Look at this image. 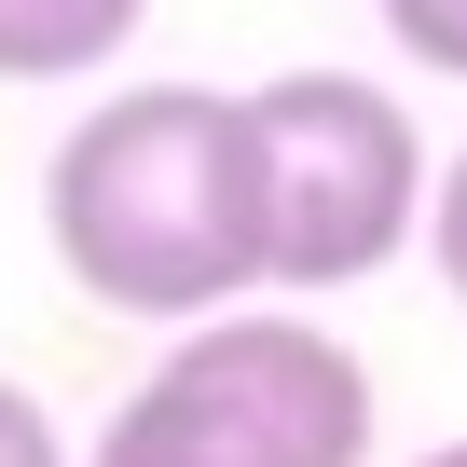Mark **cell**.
I'll list each match as a JSON object with an SVG mask.
<instances>
[{"label": "cell", "mask_w": 467, "mask_h": 467, "mask_svg": "<svg viewBox=\"0 0 467 467\" xmlns=\"http://www.w3.org/2000/svg\"><path fill=\"white\" fill-rule=\"evenodd\" d=\"M42 234L83 303L110 317H234L262 303V165L248 97L220 83H124L42 165Z\"/></svg>", "instance_id": "1"}, {"label": "cell", "mask_w": 467, "mask_h": 467, "mask_svg": "<svg viewBox=\"0 0 467 467\" xmlns=\"http://www.w3.org/2000/svg\"><path fill=\"white\" fill-rule=\"evenodd\" d=\"M83 467H371V371L289 303H234L165 344Z\"/></svg>", "instance_id": "2"}, {"label": "cell", "mask_w": 467, "mask_h": 467, "mask_svg": "<svg viewBox=\"0 0 467 467\" xmlns=\"http://www.w3.org/2000/svg\"><path fill=\"white\" fill-rule=\"evenodd\" d=\"M248 165H262V289L275 303H330L426 234V138L358 69L248 83Z\"/></svg>", "instance_id": "3"}, {"label": "cell", "mask_w": 467, "mask_h": 467, "mask_svg": "<svg viewBox=\"0 0 467 467\" xmlns=\"http://www.w3.org/2000/svg\"><path fill=\"white\" fill-rule=\"evenodd\" d=\"M151 0H0V83H83L138 42Z\"/></svg>", "instance_id": "4"}, {"label": "cell", "mask_w": 467, "mask_h": 467, "mask_svg": "<svg viewBox=\"0 0 467 467\" xmlns=\"http://www.w3.org/2000/svg\"><path fill=\"white\" fill-rule=\"evenodd\" d=\"M385 42L440 83H467V0H385Z\"/></svg>", "instance_id": "5"}, {"label": "cell", "mask_w": 467, "mask_h": 467, "mask_svg": "<svg viewBox=\"0 0 467 467\" xmlns=\"http://www.w3.org/2000/svg\"><path fill=\"white\" fill-rule=\"evenodd\" d=\"M426 248H440V289L467 303V151H453V165L426 179Z\"/></svg>", "instance_id": "6"}, {"label": "cell", "mask_w": 467, "mask_h": 467, "mask_svg": "<svg viewBox=\"0 0 467 467\" xmlns=\"http://www.w3.org/2000/svg\"><path fill=\"white\" fill-rule=\"evenodd\" d=\"M0 467H69V440H56V412L0 371Z\"/></svg>", "instance_id": "7"}, {"label": "cell", "mask_w": 467, "mask_h": 467, "mask_svg": "<svg viewBox=\"0 0 467 467\" xmlns=\"http://www.w3.org/2000/svg\"><path fill=\"white\" fill-rule=\"evenodd\" d=\"M426 467H467V440H440V453H426Z\"/></svg>", "instance_id": "8"}]
</instances>
